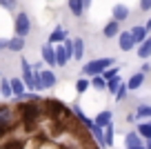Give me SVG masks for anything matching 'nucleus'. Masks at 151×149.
<instances>
[{
    "instance_id": "obj_1",
    "label": "nucleus",
    "mask_w": 151,
    "mask_h": 149,
    "mask_svg": "<svg viewBox=\"0 0 151 149\" xmlns=\"http://www.w3.org/2000/svg\"><path fill=\"white\" fill-rule=\"evenodd\" d=\"M113 58H98V60H91L89 65H85L82 67V74L85 76H98V74H102L104 69H109V67H113Z\"/></svg>"
},
{
    "instance_id": "obj_2",
    "label": "nucleus",
    "mask_w": 151,
    "mask_h": 149,
    "mask_svg": "<svg viewBox=\"0 0 151 149\" xmlns=\"http://www.w3.org/2000/svg\"><path fill=\"white\" fill-rule=\"evenodd\" d=\"M14 29H16V36H20V38H24V36H27V33L31 31V20H29V14L20 11V14L16 16Z\"/></svg>"
},
{
    "instance_id": "obj_3",
    "label": "nucleus",
    "mask_w": 151,
    "mask_h": 149,
    "mask_svg": "<svg viewBox=\"0 0 151 149\" xmlns=\"http://www.w3.org/2000/svg\"><path fill=\"white\" fill-rule=\"evenodd\" d=\"M20 111H22V120H24L27 127H33V122H36L38 116H40V109H38L36 103H24Z\"/></svg>"
},
{
    "instance_id": "obj_4",
    "label": "nucleus",
    "mask_w": 151,
    "mask_h": 149,
    "mask_svg": "<svg viewBox=\"0 0 151 149\" xmlns=\"http://www.w3.org/2000/svg\"><path fill=\"white\" fill-rule=\"evenodd\" d=\"M20 69H22V82L24 87H29V91H33V69L29 65V60H20Z\"/></svg>"
},
{
    "instance_id": "obj_5",
    "label": "nucleus",
    "mask_w": 151,
    "mask_h": 149,
    "mask_svg": "<svg viewBox=\"0 0 151 149\" xmlns=\"http://www.w3.org/2000/svg\"><path fill=\"white\" fill-rule=\"evenodd\" d=\"M14 125V111L9 107H0V134Z\"/></svg>"
},
{
    "instance_id": "obj_6",
    "label": "nucleus",
    "mask_w": 151,
    "mask_h": 149,
    "mask_svg": "<svg viewBox=\"0 0 151 149\" xmlns=\"http://www.w3.org/2000/svg\"><path fill=\"white\" fill-rule=\"evenodd\" d=\"M118 45H120L122 51H131L133 47H136V42H133V38H131L129 31H122V33H118Z\"/></svg>"
},
{
    "instance_id": "obj_7",
    "label": "nucleus",
    "mask_w": 151,
    "mask_h": 149,
    "mask_svg": "<svg viewBox=\"0 0 151 149\" xmlns=\"http://www.w3.org/2000/svg\"><path fill=\"white\" fill-rule=\"evenodd\" d=\"M45 107H47V111L51 114V116H56V118H60L62 116V111H65V105L62 103H58V100H47V105H45Z\"/></svg>"
},
{
    "instance_id": "obj_8",
    "label": "nucleus",
    "mask_w": 151,
    "mask_h": 149,
    "mask_svg": "<svg viewBox=\"0 0 151 149\" xmlns=\"http://www.w3.org/2000/svg\"><path fill=\"white\" fill-rule=\"evenodd\" d=\"M142 82H145V74H142V71H138V74H133L124 85H127L129 91H133V89H140V87H142Z\"/></svg>"
},
{
    "instance_id": "obj_9",
    "label": "nucleus",
    "mask_w": 151,
    "mask_h": 149,
    "mask_svg": "<svg viewBox=\"0 0 151 149\" xmlns=\"http://www.w3.org/2000/svg\"><path fill=\"white\" fill-rule=\"evenodd\" d=\"M42 60L47 62V65H51V67L56 65V49H53V45H49V42L42 47Z\"/></svg>"
},
{
    "instance_id": "obj_10",
    "label": "nucleus",
    "mask_w": 151,
    "mask_h": 149,
    "mask_svg": "<svg viewBox=\"0 0 151 149\" xmlns=\"http://www.w3.org/2000/svg\"><path fill=\"white\" fill-rule=\"evenodd\" d=\"M40 80H42V87L45 89H49V87H53L56 85V74H53L51 69H47V71H40Z\"/></svg>"
},
{
    "instance_id": "obj_11",
    "label": "nucleus",
    "mask_w": 151,
    "mask_h": 149,
    "mask_svg": "<svg viewBox=\"0 0 151 149\" xmlns=\"http://www.w3.org/2000/svg\"><path fill=\"white\" fill-rule=\"evenodd\" d=\"M65 40H67V31L62 27H56L51 31V36H49L47 42H49V45H56V42H65Z\"/></svg>"
},
{
    "instance_id": "obj_12",
    "label": "nucleus",
    "mask_w": 151,
    "mask_h": 149,
    "mask_svg": "<svg viewBox=\"0 0 151 149\" xmlns=\"http://www.w3.org/2000/svg\"><path fill=\"white\" fill-rule=\"evenodd\" d=\"M111 11H113V20H116V22H122V20L129 18V9L124 5H116Z\"/></svg>"
},
{
    "instance_id": "obj_13",
    "label": "nucleus",
    "mask_w": 151,
    "mask_h": 149,
    "mask_svg": "<svg viewBox=\"0 0 151 149\" xmlns=\"http://www.w3.org/2000/svg\"><path fill=\"white\" fill-rule=\"evenodd\" d=\"M102 33H104V38H113V36H118V33H120V22H116V20L107 22V25H104V29H102Z\"/></svg>"
},
{
    "instance_id": "obj_14",
    "label": "nucleus",
    "mask_w": 151,
    "mask_h": 149,
    "mask_svg": "<svg viewBox=\"0 0 151 149\" xmlns=\"http://www.w3.org/2000/svg\"><path fill=\"white\" fill-rule=\"evenodd\" d=\"M129 33H131V38H133V42H136V45H140V42H142V40H145V38H147V29L142 27V25H138V27H133V29H131V31H129Z\"/></svg>"
},
{
    "instance_id": "obj_15",
    "label": "nucleus",
    "mask_w": 151,
    "mask_h": 149,
    "mask_svg": "<svg viewBox=\"0 0 151 149\" xmlns=\"http://www.w3.org/2000/svg\"><path fill=\"white\" fill-rule=\"evenodd\" d=\"M7 49H9V51H16V54H20V51L24 49V38H20V36L11 38V40H9V45H7Z\"/></svg>"
},
{
    "instance_id": "obj_16",
    "label": "nucleus",
    "mask_w": 151,
    "mask_h": 149,
    "mask_svg": "<svg viewBox=\"0 0 151 149\" xmlns=\"http://www.w3.org/2000/svg\"><path fill=\"white\" fill-rule=\"evenodd\" d=\"M9 82H11V93H14L16 98H20V96L24 93V82H22L20 78H11Z\"/></svg>"
},
{
    "instance_id": "obj_17",
    "label": "nucleus",
    "mask_w": 151,
    "mask_h": 149,
    "mask_svg": "<svg viewBox=\"0 0 151 149\" xmlns=\"http://www.w3.org/2000/svg\"><path fill=\"white\" fill-rule=\"evenodd\" d=\"M111 116H113V114H111V111H100V114H98V116H96V120H93V125H98V127H102V129H104V127H107V125H109V122H111Z\"/></svg>"
},
{
    "instance_id": "obj_18",
    "label": "nucleus",
    "mask_w": 151,
    "mask_h": 149,
    "mask_svg": "<svg viewBox=\"0 0 151 149\" xmlns=\"http://www.w3.org/2000/svg\"><path fill=\"white\" fill-rule=\"evenodd\" d=\"M138 56L140 58H149L151 56V38H145L138 47Z\"/></svg>"
},
{
    "instance_id": "obj_19",
    "label": "nucleus",
    "mask_w": 151,
    "mask_h": 149,
    "mask_svg": "<svg viewBox=\"0 0 151 149\" xmlns=\"http://www.w3.org/2000/svg\"><path fill=\"white\" fill-rule=\"evenodd\" d=\"M82 56H85V40H82V38H76L73 40V58L80 60Z\"/></svg>"
},
{
    "instance_id": "obj_20",
    "label": "nucleus",
    "mask_w": 151,
    "mask_h": 149,
    "mask_svg": "<svg viewBox=\"0 0 151 149\" xmlns=\"http://www.w3.org/2000/svg\"><path fill=\"white\" fill-rule=\"evenodd\" d=\"M73 114H76V118H78V120H80V122H82L85 127H89V129L93 127V120H89V118H87L85 114H82V109L78 107V105H73Z\"/></svg>"
},
{
    "instance_id": "obj_21",
    "label": "nucleus",
    "mask_w": 151,
    "mask_h": 149,
    "mask_svg": "<svg viewBox=\"0 0 151 149\" xmlns=\"http://www.w3.org/2000/svg\"><path fill=\"white\" fill-rule=\"evenodd\" d=\"M124 145H127V147H136V145H142V142H140V136H138V131H129V134L124 136Z\"/></svg>"
},
{
    "instance_id": "obj_22",
    "label": "nucleus",
    "mask_w": 151,
    "mask_h": 149,
    "mask_svg": "<svg viewBox=\"0 0 151 149\" xmlns=\"http://www.w3.org/2000/svg\"><path fill=\"white\" fill-rule=\"evenodd\" d=\"M136 131H138V136H140V138H147V140H149V138H151V122H140Z\"/></svg>"
},
{
    "instance_id": "obj_23",
    "label": "nucleus",
    "mask_w": 151,
    "mask_h": 149,
    "mask_svg": "<svg viewBox=\"0 0 151 149\" xmlns=\"http://www.w3.org/2000/svg\"><path fill=\"white\" fill-rule=\"evenodd\" d=\"M69 9H71V14L76 16V18H80L82 16V0H69Z\"/></svg>"
},
{
    "instance_id": "obj_24",
    "label": "nucleus",
    "mask_w": 151,
    "mask_h": 149,
    "mask_svg": "<svg viewBox=\"0 0 151 149\" xmlns=\"http://www.w3.org/2000/svg\"><path fill=\"white\" fill-rule=\"evenodd\" d=\"M102 136H104V145L111 147V145H113V125H111V122L102 129Z\"/></svg>"
},
{
    "instance_id": "obj_25",
    "label": "nucleus",
    "mask_w": 151,
    "mask_h": 149,
    "mask_svg": "<svg viewBox=\"0 0 151 149\" xmlns=\"http://www.w3.org/2000/svg\"><path fill=\"white\" fill-rule=\"evenodd\" d=\"M67 62H69V58H67L65 49H62V47H58V49H56V65H58V67H65Z\"/></svg>"
},
{
    "instance_id": "obj_26",
    "label": "nucleus",
    "mask_w": 151,
    "mask_h": 149,
    "mask_svg": "<svg viewBox=\"0 0 151 149\" xmlns=\"http://www.w3.org/2000/svg\"><path fill=\"white\" fill-rule=\"evenodd\" d=\"M89 87H91V82H89L87 76H85V78H80V80H76V91H78V93H85Z\"/></svg>"
},
{
    "instance_id": "obj_27",
    "label": "nucleus",
    "mask_w": 151,
    "mask_h": 149,
    "mask_svg": "<svg viewBox=\"0 0 151 149\" xmlns=\"http://www.w3.org/2000/svg\"><path fill=\"white\" fill-rule=\"evenodd\" d=\"M89 82H91V87H96V89H107V80H104L100 74L98 76H91Z\"/></svg>"
},
{
    "instance_id": "obj_28",
    "label": "nucleus",
    "mask_w": 151,
    "mask_h": 149,
    "mask_svg": "<svg viewBox=\"0 0 151 149\" xmlns=\"http://www.w3.org/2000/svg\"><path fill=\"white\" fill-rule=\"evenodd\" d=\"M136 118H151V107L149 105H140L136 109Z\"/></svg>"
},
{
    "instance_id": "obj_29",
    "label": "nucleus",
    "mask_w": 151,
    "mask_h": 149,
    "mask_svg": "<svg viewBox=\"0 0 151 149\" xmlns=\"http://www.w3.org/2000/svg\"><path fill=\"white\" fill-rule=\"evenodd\" d=\"M0 96H5V98L11 96V82L9 80H0Z\"/></svg>"
},
{
    "instance_id": "obj_30",
    "label": "nucleus",
    "mask_w": 151,
    "mask_h": 149,
    "mask_svg": "<svg viewBox=\"0 0 151 149\" xmlns=\"http://www.w3.org/2000/svg\"><path fill=\"white\" fill-rule=\"evenodd\" d=\"M120 82H122V80H120V76H116V78L107 80V89H109L111 93H116V91H118V87H120Z\"/></svg>"
},
{
    "instance_id": "obj_31",
    "label": "nucleus",
    "mask_w": 151,
    "mask_h": 149,
    "mask_svg": "<svg viewBox=\"0 0 151 149\" xmlns=\"http://www.w3.org/2000/svg\"><path fill=\"white\" fill-rule=\"evenodd\" d=\"M100 76H102L104 80H111V78H116V76H120V71L116 69V67H109V69H104Z\"/></svg>"
},
{
    "instance_id": "obj_32",
    "label": "nucleus",
    "mask_w": 151,
    "mask_h": 149,
    "mask_svg": "<svg viewBox=\"0 0 151 149\" xmlns=\"http://www.w3.org/2000/svg\"><path fill=\"white\" fill-rule=\"evenodd\" d=\"M91 134H93V138L98 140L100 145H104V136H102V127H98V125H93L91 127Z\"/></svg>"
},
{
    "instance_id": "obj_33",
    "label": "nucleus",
    "mask_w": 151,
    "mask_h": 149,
    "mask_svg": "<svg viewBox=\"0 0 151 149\" xmlns=\"http://www.w3.org/2000/svg\"><path fill=\"white\" fill-rule=\"evenodd\" d=\"M127 91H129V89H127V85H124V82H120L118 91L113 93V96H116V100H124V96H127Z\"/></svg>"
},
{
    "instance_id": "obj_34",
    "label": "nucleus",
    "mask_w": 151,
    "mask_h": 149,
    "mask_svg": "<svg viewBox=\"0 0 151 149\" xmlns=\"http://www.w3.org/2000/svg\"><path fill=\"white\" fill-rule=\"evenodd\" d=\"M0 5L5 7V9H14V7L18 5V0H0Z\"/></svg>"
},
{
    "instance_id": "obj_35",
    "label": "nucleus",
    "mask_w": 151,
    "mask_h": 149,
    "mask_svg": "<svg viewBox=\"0 0 151 149\" xmlns=\"http://www.w3.org/2000/svg\"><path fill=\"white\" fill-rule=\"evenodd\" d=\"M140 9L142 11H149L151 9V0H140Z\"/></svg>"
},
{
    "instance_id": "obj_36",
    "label": "nucleus",
    "mask_w": 151,
    "mask_h": 149,
    "mask_svg": "<svg viewBox=\"0 0 151 149\" xmlns=\"http://www.w3.org/2000/svg\"><path fill=\"white\" fill-rule=\"evenodd\" d=\"M7 45H9V40H2V38H0V49H7Z\"/></svg>"
},
{
    "instance_id": "obj_37",
    "label": "nucleus",
    "mask_w": 151,
    "mask_h": 149,
    "mask_svg": "<svg viewBox=\"0 0 151 149\" xmlns=\"http://www.w3.org/2000/svg\"><path fill=\"white\" fill-rule=\"evenodd\" d=\"M89 5H91V0H82V9H89Z\"/></svg>"
},
{
    "instance_id": "obj_38",
    "label": "nucleus",
    "mask_w": 151,
    "mask_h": 149,
    "mask_svg": "<svg viewBox=\"0 0 151 149\" xmlns=\"http://www.w3.org/2000/svg\"><path fill=\"white\" fill-rule=\"evenodd\" d=\"M145 29H147V31H149V29H151V18H149V20H147V25H145Z\"/></svg>"
},
{
    "instance_id": "obj_39",
    "label": "nucleus",
    "mask_w": 151,
    "mask_h": 149,
    "mask_svg": "<svg viewBox=\"0 0 151 149\" xmlns=\"http://www.w3.org/2000/svg\"><path fill=\"white\" fill-rule=\"evenodd\" d=\"M127 149H145L142 145H136V147H127Z\"/></svg>"
},
{
    "instance_id": "obj_40",
    "label": "nucleus",
    "mask_w": 151,
    "mask_h": 149,
    "mask_svg": "<svg viewBox=\"0 0 151 149\" xmlns=\"http://www.w3.org/2000/svg\"><path fill=\"white\" fill-rule=\"evenodd\" d=\"M145 149H151V138L147 140V147H145Z\"/></svg>"
},
{
    "instance_id": "obj_41",
    "label": "nucleus",
    "mask_w": 151,
    "mask_h": 149,
    "mask_svg": "<svg viewBox=\"0 0 151 149\" xmlns=\"http://www.w3.org/2000/svg\"><path fill=\"white\" fill-rule=\"evenodd\" d=\"M0 76H2V74H0Z\"/></svg>"
}]
</instances>
